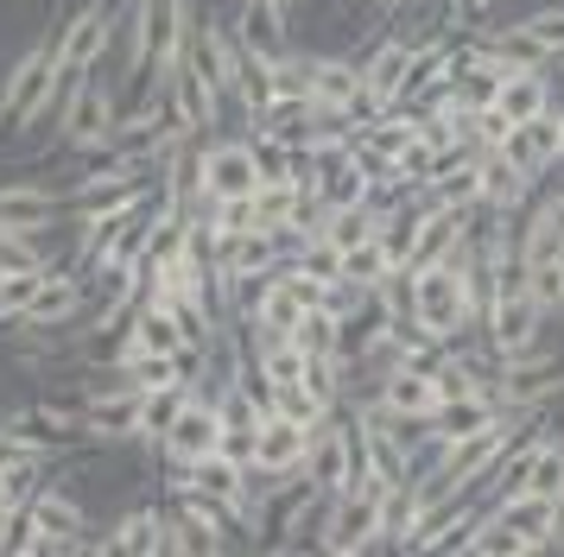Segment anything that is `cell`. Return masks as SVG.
<instances>
[{"instance_id": "cell-1", "label": "cell", "mask_w": 564, "mask_h": 557, "mask_svg": "<svg viewBox=\"0 0 564 557\" xmlns=\"http://www.w3.org/2000/svg\"><path fill=\"white\" fill-rule=\"evenodd\" d=\"M52 83H57V20L45 32H32L26 45L13 51V64L0 70V133L13 146H26L32 133H39Z\"/></svg>"}, {"instance_id": "cell-2", "label": "cell", "mask_w": 564, "mask_h": 557, "mask_svg": "<svg viewBox=\"0 0 564 557\" xmlns=\"http://www.w3.org/2000/svg\"><path fill=\"white\" fill-rule=\"evenodd\" d=\"M412 329L432 336L437 349H457V342H469V336H482V317H476V298H469V278H463L457 266H425V273H412Z\"/></svg>"}, {"instance_id": "cell-3", "label": "cell", "mask_w": 564, "mask_h": 557, "mask_svg": "<svg viewBox=\"0 0 564 557\" xmlns=\"http://www.w3.org/2000/svg\"><path fill=\"white\" fill-rule=\"evenodd\" d=\"M545 324H552V310L527 292L520 266H508L501 273V292H495V304H488V317H482V342L495 349V361H513V354L539 349L545 342Z\"/></svg>"}, {"instance_id": "cell-4", "label": "cell", "mask_w": 564, "mask_h": 557, "mask_svg": "<svg viewBox=\"0 0 564 557\" xmlns=\"http://www.w3.org/2000/svg\"><path fill=\"white\" fill-rule=\"evenodd\" d=\"M115 127H121V96H115L108 76H89L77 89V101H70V114L57 121L52 152L64 146L70 159H102V152L115 146Z\"/></svg>"}, {"instance_id": "cell-5", "label": "cell", "mask_w": 564, "mask_h": 557, "mask_svg": "<svg viewBox=\"0 0 564 557\" xmlns=\"http://www.w3.org/2000/svg\"><path fill=\"white\" fill-rule=\"evenodd\" d=\"M317 557H349V551H387L381 545V501L368 494H324V513H317V538H311Z\"/></svg>"}, {"instance_id": "cell-6", "label": "cell", "mask_w": 564, "mask_h": 557, "mask_svg": "<svg viewBox=\"0 0 564 557\" xmlns=\"http://www.w3.org/2000/svg\"><path fill=\"white\" fill-rule=\"evenodd\" d=\"M412 57H419V39H412V32H381L375 45L361 51V108H368V121L400 108Z\"/></svg>"}, {"instance_id": "cell-7", "label": "cell", "mask_w": 564, "mask_h": 557, "mask_svg": "<svg viewBox=\"0 0 564 557\" xmlns=\"http://www.w3.org/2000/svg\"><path fill=\"white\" fill-rule=\"evenodd\" d=\"M223 437H229V425H223L216 400H209L204 386H191L184 412L172 418V430L159 437V469H191V462H204V456L223 450Z\"/></svg>"}, {"instance_id": "cell-8", "label": "cell", "mask_w": 564, "mask_h": 557, "mask_svg": "<svg viewBox=\"0 0 564 557\" xmlns=\"http://www.w3.org/2000/svg\"><path fill=\"white\" fill-rule=\"evenodd\" d=\"M311 437H317V430L292 425V418H280V412H267V425H260L254 444H248V469H254V481H292V476H305Z\"/></svg>"}, {"instance_id": "cell-9", "label": "cell", "mask_w": 564, "mask_h": 557, "mask_svg": "<svg viewBox=\"0 0 564 557\" xmlns=\"http://www.w3.org/2000/svg\"><path fill=\"white\" fill-rule=\"evenodd\" d=\"M375 400L400 418V425H412V430H432L437 425V412H444V380L437 374H419V368H393V374H381L375 380Z\"/></svg>"}, {"instance_id": "cell-10", "label": "cell", "mask_w": 564, "mask_h": 557, "mask_svg": "<svg viewBox=\"0 0 564 557\" xmlns=\"http://www.w3.org/2000/svg\"><path fill=\"white\" fill-rule=\"evenodd\" d=\"M501 159L508 165H520L527 177H558L564 172V101L558 108H545L539 121H527V127H513L508 133V146H501Z\"/></svg>"}, {"instance_id": "cell-11", "label": "cell", "mask_w": 564, "mask_h": 557, "mask_svg": "<svg viewBox=\"0 0 564 557\" xmlns=\"http://www.w3.org/2000/svg\"><path fill=\"white\" fill-rule=\"evenodd\" d=\"M254 146L248 133H204V197H254Z\"/></svg>"}, {"instance_id": "cell-12", "label": "cell", "mask_w": 564, "mask_h": 557, "mask_svg": "<svg viewBox=\"0 0 564 557\" xmlns=\"http://www.w3.org/2000/svg\"><path fill=\"white\" fill-rule=\"evenodd\" d=\"M305 101L311 108H343V114L368 121V108H361V57H343V51L305 57Z\"/></svg>"}, {"instance_id": "cell-13", "label": "cell", "mask_w": 564, "mask_h": 557, "mask_svg": "<svg viewBox=\"0 0 564 557\" xmlns=\"http://www.w3.org/2000/svg\"><path fill=\"white\" fill-rule=\"evenodd\" d=\"M349 462H356V418H349V405H343L330 425L311 437L305 481L317 494H349Z\"/></svg>"}, {"instance_id": "cell-14", "label": "cell", "mask_w": 564, "mask_h": 557, "mask_svg": "<svg viewBox=\"0 0 564 557\" xmlns=\"http://www.w3.org/2000/svg\"><path fill=\"white\" fill-rule=\"evenodd\" d=\"M159 96H172V108H178V121L191 127V133H223V114H229V101L216 96V83H209L191 57H184L178 70H172V83L159 89Z\"/></svg>"}, {"instance_id": "cell-15", "label": "cell", "mask_w": 564, "mask_h": 557, "mask_svg": "<svg viewBox=\"0 0 564 557\" xmlns=\"http://www.w3.org/2000/svg\"><path fill=\"white\" fill-rule=\"evenodd\" d=\"M533 197H539V177H527L520 165H508L501 152H488L482 177H476V209H488V216H527Z\"/></svg>"}, {"instance_id": "cell-16", "label": "cell", "mask_w": 564, "mask_h": 557, "mask_svg": "<svg viewBox=\"0 0 564 557\" xmlns=\"http://www.w3.org/2000/svg\"><path fill=\"white\" fill-rule=\"evenodd\" d=\"M26 506H32V520H39V532H52V538H96L89 506H83V494L70 488V476H52Z\"/></svg>"}, {"instance_id": "cell-17", "label": "cell", "mask_w": 564, "mask_h": 557, "mask_svg": "<svg viewBox=\"0 0 564 557\" xmlns=\"http://www.w3.org/2000/svg\"><path fill=\"white\" fill-rule=\"evenodd\" d=\"M495 108H501V114H508L513 127L539 121L545 108H558V76H552V70H527V76H508V83H501V96H495Z\"/></svg>"}, {"instance_id": "cell-18", "label": "cell", "mask_w": 564, "mask_h": 557, "mask_svg": "<svg viewBox=\"0 0 564 557\" xmlns=\"http://www.w3.org/2000/svg\"><path fill=\"white\" fill-rule=\"evenodd\" d=\"M527 494L539 501H564V437L552 425L533 437V450H527Z\"/></svg>"}, {"instance_id": "cell-19", "label": "cell", "mask_w": 564, "mask_h": 557, "mask_svg": "<svg viewBox=\"0 0 564 557\" xmlns=\"http://www.w3.org/2000/svg\"><path fill=\"white\" fill-rule=\"evenodd\" d=\"M501 526L520 538V545H545L552 526H558V501H539V494H513V501H495Z\"/></svg>"}, {"instance_id": "cell-20", "label": "cell", "mask_w": 564, "mask_h": 557, "mask_svg": "<svg viewBox=\"0 0 564 557\" xmlns=\"http://www.w3.org/2000/svg\"><path fill=\"white\" fill-rule=\"evenodd\" d=\"M375 234H381V209H375V203H336L330 222H324V241H330L336 253L361 248V241H375Z\"/></svg>"}, {"instance_id": "cell-21", "label": "cell", "mask_w": 564, "mask_h": 557, "mask_svg": "<svg viewBox=\"0 0 564 557\" xmlns=\"http://www.w3.org/2000/svg\"><path fill=\"white\" fill-rule=\"evenodd\" d=\"M292 342H299L305 354H317V361H349V329H343V317H336V310H324V304H317L305 324H299V336H292Z\"/></svg>"}, {"instance_id": "cell-22", "label": "cell", "mask_w": 564, "mask_h": 557, "mask_svg": "<svg viewBox=\"0 0 564 557\" xmlns=\"http://www.w3.org/2000/svg\"><path fill=\"white\" fill-rule=\"evenodd\" d=\"M393 273H400V266H393V253L381 248V234L343 253V285H356V292H381Z\"/></svg>"}, {"instance_id": "cell-23", "label": "cell", "mask_w": 564, "mask_h": 557, "mask_svg": "<svg viewBox=\"0 0 564 557\" xmlns=\"http://www.w3.org/2000/svg\"><path fill=\"white\" fill-rule=\"evenodd\" d=\"M248 146H254L260 184H299V159H305V146H292V140H267V133H248Z\"/></svg>"}, {"instance_id": "cell-24", "label": "cell", "mask_w": 564, "mask_h": 557, "mask_svg": "<svg viewBox=\"0 0 564 557\" xmlns=\"http://www.w3.org/2000/svg\"><path fill=\"white\" fill-rule=\"evenodd\" d=\"M184 400H191V386H172V393H147V400H140V450H159V437L172 430V418L184 412Z\"/></svg>"}, {"instance_id": "cell-25", "label": "cell", "mask_w": 564, "mask_h": 557, "mask_svg": "<svg viewBox=\"0 0 564 557\" xmlns=\"http://www.w3.org/2000/svg\"><path fill=\"white\" fill-rule=\"evenodd\" d=\"M273 412H280V418H292V425H305V430H324L343 405L317 400L311 386H280V393H273Z\"/></svg>"}, {"instance_id": "cell-26", "label": "cell", "mask_w": 564, "mask_h": 557, "mask_svg": "<svg viewBox=\"0 0 564 557\" xmlns=\"http://www.w3.org/2000/svg\"><path fill=\"white\" fill-rule=\"evenodd\" d=\"M292 209H299V184H260L254 190V228H267V234H285Z\"/></svg>"}, {"instance_id": "cell-27", "label": "cell", "mask_w": 564, "mask_h": 557, "mask_svg": "<svg viewBox=\"0 0 564 557\" xmlns=\"http://www.w3.org/2000/svg\"><path fill=\"white\" fill-rule=\"evenodd\" d=\"M0 209H26V216H39V209H64V190L45 184V177H13V184H0Z\"/></svg>"}, {"instance_id": "cell-28", "label": "cell", "mask_w": 564, "mask_h": 557, "mask_svg": "<svg viewBox=\"0 0 564 557\" xmlns=\"http://www.w3.org/2000/svg\"><path fill=\"white\" fill-rule=\"evenodd\" d=\"M39 278H45V266H39V273H0V324H20V317H26Z\"/></svg>"}, {"instance_id": "cell-29", "label": "cell", "mask_w": 564, "mask_h": 557, "mask_svg": "<svg viewBox=\"0 0 564 557\" xmlns=\"http://www.w3.org/2000/svg\"><path fill=\"white\" fill-rule=\"evenodd\" d=\"M508 133H513V121L501 114V108H476V114H469V146L476 152H501Z\"/></svg>"}, {"instance_id": "cell-30", "label": "cell", "mask_w": 564, "mask_h": 557, "mask_svg": "<svg viewBox=\"0 0 564 557\" xmlns=\"http://www.w3.org/2000/svg\"><path fill=\"white\" fill-rule=\"evenodd\" d=\"M520 25H527V32H533V39H539L545 51H552V57L564 51V0H552V7H539V13H527Z\"/></svg>"}, {"instance_id": "cell-31", "label": "cell", "mask_w": 564, "mask_h": 557, "mask_svg": "<svg viewBox=\"0 0 564 557\" xmlns=\"http://www.w3.org/2000/svg\"><path fill=\"white\" fill-rule=\"evenodd\" d=\"M488 7H495V0H451V25H463V20H482Z\"/></svg>"}, {"instance_id": "cell-32", "label": "cell", "mask_w": 564, "mask_h": 557, "mask_svg": "<svg viewBox=\"0 0 564 557\" xmlns=\"http://www.w3.org/2000/svg\"><path fill=\"white\" fill-rule=\"evenodd\" d=\"M13 520H20V506H0V551H7V538H13Z\"/></svg>"}, {"instance_id": "cell-33", "label": "cell", "mask_w": 564, "mask_h": 557, "mask_svg": "<svg viewBox=\"0 0 564 557\" xmlns=\"http://www.w3.org/2000/svg\"><path fill=\"white\" fill-rule=\"evenodd\" d=\"M0 506H13V481H7V469H0Z\"/></svg>"}, {"instance_id": "cell-34", "label": "cell", "mask_w": 564, "mask_h": 557, "mask_svg": "<svg viewBox=\"0 0 564 557\" xmlns=\"http://www.w3.org/2000/svg\"><path fill=\"white\" fill-rule=\"evenodd\" d=\"M375 7H381V13H406L412 0H375Z\"/></svg>"}, {"instance_id": "cell-35", "label": "cell", "mask_w": 564, "mask_h": 557, "mask_svg": "<svg viewBox=\"0 0 564 557\" xmlns=\"http://www.w3.org/2000/svg\"><path fill=\"white\" fill-rule=\"evenodd\" d=\"M527 551H533V545H527ZM527 551H501V557H527ZM463 557H469V551H463Z\"/></svg>"}, {"instance_id": "cell-36", "label": "cell", "mask_w": 564, "mask_h": 557, "mask_svg": "<svg viewBox=\"0 0 564 557\" xmlns=\"http://www.w3.org/2000/svg\"><path fill=\"white\" fill-rule=\"evenodd\" d=\"M0 557H39V551H0Z\"/></svg>"}, {"instance_id": "cell-37", "label": "cell", "mask_w": 564, "mask_h": 557, "mask_svg": "<svg viewBox=\"0 0 564 557\" xmlns=\"http://www.w3.org/2000/svg\"><path fill=\"white\" fill-rule=\"evenodd\" d=\"M558 317H564V285H558Z\"/></svg>"}, {"instance_id": "cell-38", "label": "cell", "mask_w": 564, "mask_h": 557, "mask_svg": "<svg viewBox=\"0 0 564 557\" xmlns=\"http://www.w3.org/2000/svg\"><path fill=\"white\" fill-rule=\"evenodd\" d=\"M241 7H248V0H235V13H241Z\"/></svg>"}]
</instances>
